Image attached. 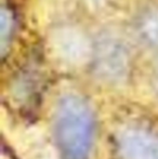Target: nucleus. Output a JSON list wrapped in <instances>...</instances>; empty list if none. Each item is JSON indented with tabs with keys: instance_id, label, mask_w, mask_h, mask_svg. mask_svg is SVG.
Wrapping results in <instances>:
<instances>
[{
	"instance_id": "nucleus-1",
	"label": "nucleus",
	"mask_w": 158,
	"mask_h": 159,
	"mask_svg": "<svg viewBox=\"0 0 158 159\" xmlns=\"http://www.w3.org/2000/svg\"><path fill=\"white\" fill-rule=\"evenodd\" d=\"M97 133L93 108L84 98L67 94L55 107L53 134L61 159H89Z\"/></svg>"
},
{
	"instance_id": "nucleus-3",
	"label": "nucleus",
	"mask_w": 158,
	"mask_h": 159,
	"mask_svg": "<svg viewBox=\"0 0 158 159\" xmlns=\"http://www.w3.org/2000/svg\"><path fill=\"white\" fill-rule=\"evenodd\" d=\"M15 13L10 6H3L1 10V51L4 54L8 44H10L14 35Z\"/></svg>"
},
{
	"instance_id": "nucleus-2",
	"label": "nucleus",
	"mask_w": 158,
	"mask_h": 159,
	"mask_svg": "<svg viewBox=\"0 0 158 159\" xmlns=\"http://www.w3.org/2000/svg\"><path fill=\"white\" fill-rule=\"evenodd\" d=\"M117 159H158V122L145 116L122 120L113 132Z\"/></svg>"
}]
</instances>
